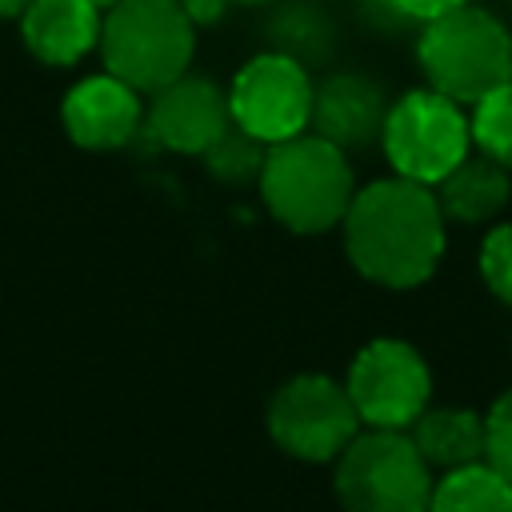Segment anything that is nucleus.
Wrapping results in <instances>:
<instances>
[{
  "mask_svg": "<svg viewBox=\"0 0 512 512\" xmlns=\"http://www.w3.org/2000/svg\"><path fill=\"white\" fill-rule=\"evenodd\" d=\"M384 116H388V100L372 76L336 72L324 84H316L312 128H316V136L332 140L344 152H360V148L380 144Z\"/></svg>",
  "mask_w": 512,
  "mask_h": 512,
  "instance_id": "nucleus-12",
  "label": "nucleus"
},
{
  "mask_svg": "<svg viewBox=\"0 0 512 512\" xmlns=\"http://www.w3.org/2000/svg\"><path fill=\"white\" fill-rule=\"evenodd\" d=\"M312 96L316 84L308 68L276 48L256 52L240 64L228 84V112L232 120L264 144H280L300 136L312 124Z\"/></svg>",
  "mask_w": 512,
  "mask_h": 512,
  "instance_id": "nucleus-8",
  "label": "nucleus"
},
{
  "mask_svg": "<svg viewBox=\"0 0 512 512\" xmlns=\"http://www.w3.org/2000/svg\"><path fill=\"white\" fill-rule=\"evenodd\" d=\"M240 4H264V0H240Z\"/></svg>",
  "mask_w": 512,
  "mask_h": 512,
  "instance_id": "nucleus-26",
  "label": "nucleus"
},
{
  "mask_svg": "<svg viewBox=\"0 0 512 512\" xmlns=\"http://www.w3.org/2000/svg\"><path fill=\"white\" fill-rule=\"evenodd\" d=\"M480 276L496 300L512 304V224H496L480 244Z\"/></svg>",
  "mask_w": 512,
  "mask_h": 512,
  "instance_id": "nucleus-20",
  "label": "nucleus"
},
{
  "mask_svg": "<svg viewBox=\"0 0 512 512\" xmlns=\"http://www.w3.org/2000/svg\"><path fill=\"white\" fill-rule=\"evenodd\" d=\"M32 0H0V20H20Z\"/></svg>",
  "mask_w": 512,
  "mask_h": 512,
  "instance_id": "nucleus-24",
  "label": "nucleus"
},
{
  "mask_svg": "<svg viewBox=\"0 0 512 512\" xmlns=\"http://www.w3.org/2000/svg\"><path fill=\"white\" fill-rule=\"evenodd\" d=\"M472 144L512 172V80L472 104Z\"/></svg>",
  "mask_w": 512,
  "mask_h": 512,
  "instance_id": "nucleus-19",
  "label": "nucleus"
},
{
  "mask_svg": "<svg viewBox=\"0 0 512 512\" xmlns=\"http://www.w3.org/2000/svg\"><path fill=\"white\" fill-rule=\"evenodd\" d=\"M432 464L400 428L356 432L336 456V500L344 512H428Z\"/></svg>",
  "mask_w": 512,
  "mask_h": 512,
  "instance_id": "nucleus-5",
  "label": "nucleus"
},
{
  "mask_svg": "<svg viewBox=\"0 0 512 512\" xmlns=\"http://www.w3.org/2000/svg\"><path fill=\"white\" fill-rule=\"evenodd\" d=\"M412 444L432 468H464L488 460V416L472 408H424L412 420Z\"/></svg>",
  "mask_w": 512,
  "mask_h": 512,
  "instance_id": "nucleus-15",
  "label": "nucleus"
},
{
  "mask_svg": "<svg viewBox=\"0 0 512 512\" xmlns=\"http://www.w3.org/2000/svg\"><path fill=\"white\" fill-rule=\"evenodd\" d=\"M436 200H440V212L444 220H456V224H488L504 212L508 204V192H512V180H508V168L496 164L492 156L484 152H468L440 184H432Z\"/></svg>",
  "mask_w": 512,
  "mask_h": 512,
  "instance_id": "nucleus-14",
  "label": "nucleus"
},
{
  "mask_svg": "<svg viewBox=\"0 0 512 512\" xmlns=\"http://www.w3.org/2000/svg\"><path fill=\"white\" fill-rule=\"evenodd\" d=\"M344 388L368 428H408L428 408L432 372L408 340L380 336L356 352Z\"/></svg>",
  "mask_w": 512,
  "mask_h": 512,
  "instance_id": "nucleus-9",
  "label": "nucleus"
},
{
  "mask_svg": "<svg viewBox=\"0 0 512 512\" xmlns=\"http://www.w3.org/2000/svg\"><path fill=\"white\" fill-rule=\"evenodd\" d=\"M268 48L300 60L304 68L328 64L336 52V20L320 0H280L264 24Z\"/></svg>",
  "mask_w": 512,
  "mask_h": 512,
  "instance_id": "nucleus-16",
  "label": "nucleus"
},
{
  "mask_svg": "<svg viewBox=\"0 0 512 512\" xmlns=\"http://www.w3.org/2000/svg\"><path fill=\"white\" fill-rule=\"evenodd\" d=\"M92 4H96V8H100V12H108V8H116V4H120V0H92Z\"/></svg>",
  "mask_w": 512,
  "mask_h": 512,
  "instance_id": "nucleus-25",
  "label": "nucleus"
},
{
  "mask_svg": "<svg viewBox=\"0 0 512 512\" xmlns=\"http://www.w3.org/2000/svg\"><path fill=\"white\" fill-rule=\"evenodd\" d=\"M144 124L160 148L204 156L216 144V136L232 124L228 92L208 76L184 72L180 80L152 92V108L144 112Z\"/></svg>",
  "mask_w": 512,
  "mask_h": 512,
  "instance_id": "nucleus-10",
  "label": "nucleus"
},
{
  "mask_svg": "<svg viewBox=\"0 0 512 512\" xmlns=\"http://www.w3.org/2000/svg\"><path fill=\"white\" fill-rule=\"evenodd\" d=\"M180 8L188 12V20L196 28H208V24H220L224 12H228V0H180Z\"/></svg>",
  "mask_w": 512,
  "mask_h": 512,
  "instance_id": "nucleus-23",
  "label": "nucleus"
},
{
  "mask_svg": "<svg viewBox=\"0 0 512 512\" xmlns=\"http://www.w3.org/2000/svg\"><path fill=\"white\" fill-rule=\"evenodd\" d=\"M60 116H64L68 136L80 148H92V152L124 148L140 132V124H144L140 92L132 84H124L120 76H112V72L80 80L64 96Z\"/></svg>",
  "mask_w": 512,
  "mask_h": 512,
  "instance_id": "nucleus-11",
  "label": "nucleus"
},
{
  "mask_svg": "<svg viewBox=\"0 0 512 512\" xmlns=\"http://www.w3.org/2000/svg\"><path fill=\"white\" fill-rule=\"evenodd\" d=\"M380 144L396 176L432 188L468 156L472 124L452 96L436 88H412L388 104Z\"/></svg>",
  "mask_w": 512,
  "mask_h": 512,
  "instance_id": "nucleus-6",
  "label": "nucleus"
},
{
  "mask_svg": "<svg viewBox=\"0 0 512 512\" xmlns=\"http://www.w3.org/2000/svg\"><path fill=\"white\" fill-rule=\"evenodd\" d=\"M356 428L360 416L348 388L324 372H300L284 380L268 400V436L280 452L304 464L336 460L356 436Z\"/></svg>",
  "mask_w": 512,
  "mask_h": 512,
  "instance_id": "nucleus-7",
  "label": "nucleus"
},
{
  "mask_svg": "<svg viewBox=\"0 0 512 512\" xmlns=\"http://www.w3.org/2000/svg\"><path fill=\"white\" fill-rule=\"evenodd\" d=\"M484 416H488V464L512 480V388Z\"/></svg>",
  "mask_w": 512,
  "mask_h": 512,
  "instance_id": "nucleus-21",
  "label": "nucleus"
},
{
  "mask_svg": "<svg viewBox=\"0 0 512 512\" xmlns=\"http://www.w3.org/2000/svg\"><path fill=\"white\" fill-rule=\"evenodd\" d=\"M340 228L352 268L384 288H420L444 256L440 200L408 176H384L360 188Z\"/></svg>",
  "mask_w": 512,
  "mask_h": 512,
  "instance_id": "nucleus-1",
  "label": "nucleus"
},
{
  "mask_svg": "<svg viewBox=\"0 0 512 512\" xmlns=\"http://www.w3.org/2000/svg\"><path fill=\"white\" fill-rule=\"evenodd\" d=\"M428 512H512V480L488 460L452 468L436 480Z\"/></svg>",
  "mask_w": 512,
  "mask_h": 512,
  "instance_id": "nucleus-17",
  "label": "nucleus"
},
{
  "mask_svg": "<svg viewBox=\"0 0 512 512\" xmlns=\"http://www.w3.org/2000/svg\"><path fill=\"white\" fill-rule=\"evenodd\" d=\"M104 12L92 0H32L20 16L24 44L36 60L68 68L100 44Z\"/></svg>",
  "mask_w": 512,
  "mask_h": 512,
  "instance_id": "nucleus-13",
  "label": "nucleus"
},
{
  "mask_svg": "<svg viewBox=\"0 0 512 512\" xmlns=\"http://www.w3.org/2000/svg\"><path fill=\"white\" fill-rule=\"evenodd\" d=\"M264 156H268V144L256 140L252 132H244L236 120L216 136V144L204 152V168L220 180V184H256L260 172H264Z\"/></svg>",
  "mask_w": 512,
  "mask_h": 512,
  "instance_id": "nucleus-18",
  "label": "nucleus"
},
{
  "mask_svg": "<svg viewBox=\"0 0 512 512\" xmlns=\"http://www.w3.org/2000/svg\"><path fill=\"white\" fill-rule=\"evenodd\" d=\"M416 64L428 88L456 104H476L512 80V32L488 8L464 4L420 24Z\"/></svg>",
  "mask_w": 512,
  "mask_h": 512,
  "instance_id": "nucleus-3",
  "label": "nucleus"
},
{
  "mask_svg": "<svg viewBox=\"0 0 512 512\" xmlns=\"http://www.w3.org/2000/svg\"><path fill=\"white\" fill-rule=\"evenodd\" d=\"M96 48L112 76L136 92H160L188 72L196 52V24L180 0H120L104 12Z\"/></svg>",
  "mask_w": 512,
  "mask_h": 512,
  "instance_id": "nucleus-4",
  "label": "nucleus"
},
{
  "mask_svg": "<svg viewBox=\"0 0 512 512\" xmlns=\"http://www.w3.org/2000/svg\"><path fill=\"white\" fill-rule=\"evenodd\" d=\"M412 24H428V20H436V16H444V12H452V8H464L468 0H392Z\"/></svg>",
  "mask_w": 512,
  "mask_h": 512,
  "instance_id": "nucleus-22",
  "label": "nucleus"
},
{
  "mask_svg": "<svg viewBox=\"0 0 512 512\" xmlns=\"http://www.w3.org/2000/svg\"><path fill=\"white\" fill-rule=\"evenodd\" d=\"M256 184L272 220L300 236L336 228L356 196L348 152L316 132L268 144L264 172Z\"/></svg>",
  "mask_w": 512,
  "mask_h": 512,
  "instance_id": "nucleus-2",
  "label": "nucleus"
}]
</instances>
